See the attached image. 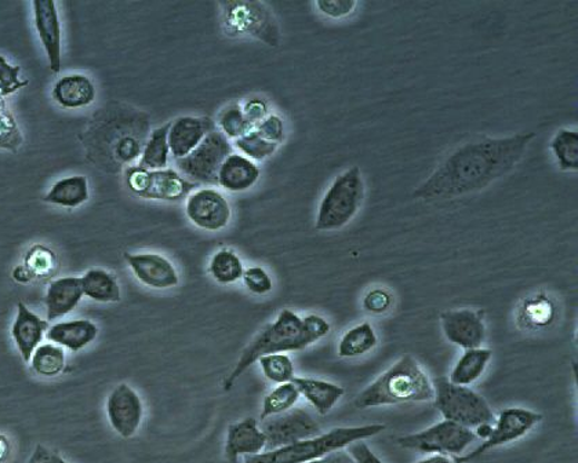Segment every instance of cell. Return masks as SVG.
<instances>
[{
	"mask_svg": "<svg viewBox=\"0 0 578 463\" xmlns=\"http://www.w3.org/2000/svg\"><path fill=\"white\" fill-rule=\"evenodd\" d=\"M535 137V132H518L461 145L415 189L414 198L450 200L488 188L516 169Z\"/></svg>",
	"mask_w": 578,
	"mask_h": 463,
	"instance_id": "obj_1",
	"label": "cell"
},
{
	"mask_svg": "<svg viewBox=\"0 0 578 463\" xmlns=\"http://www.w3.org/2000/svg\"><path fill=\"white\" fill-rule=\"evenodd\" d=\"M331 323L317 315L298 316L296 312L283 309L273 323L265 326L252 341L235 364L233 372L223 381V390L229 392L259 357L273 353L304 351L320 343L331 333Z\"/></svg>",
	"mask_w": 578,
	"mask_h": 463,
	"instance_id": "obj_2",
	"label": "cell"
},
{
	"mask_svg": "<svg viewBox=\"0 0 578 463\" xmlns=\"http://www.w3.org/2000/svg\"><path fill=\"white\" fill-rule=\"evenodd\" d=\"M433 397L435 393L430 376L413 356L404 355L357 395L355 405L356 408L369 410L428 403L433 402Z\"/></svg>",
	"mask_w": 578,
	"mask_h": 463,
	"instance_id": "obj_3",
	"label": "cell"
},
{
	"mask_svg": "<svg viewBox=\"0 0 578 463\" xmlns=\"http://www.w3.org/2000/svg\"><path fill=\"white\" fill-rule=\"evenodd\" d=\"M386 430L385 425L334 427L314 439L304 440L286 447L264 451L263 454L245 456L244 463H310L325 459L335 451L345 450L352 443L372 439Z\"/></svg>",
	"mask_w": 578,
	"mask_h": 463,
	"instance_id": "obj_4",
	"label": "cell"
},
{
	"mask_svg": "<svg viewBox=\"0 0 578 463\" xmlns=\"http://www.w3.org/2000/svg\"><path fill=\"white\" fill-rule=\"evenodd\" d=\"M365 199V181L360 167L339 174L317 207L315 229L334 232L343 229L355 218Z\"/></svg>",
	"mask_w": 578,
	"mask_h": 463,
	"instance_id": "obj_5",
	"label": "cell"
},
{
	"mask_svg": "<svg viewBox=\"0 0 578 463\" xmlns=\"http://www.w3.org/2000/svg\"><path fill=\"white\" fill-rule=\"evenodd\" d=\"M433 403L443 420L476 430L479 425L494 424L496 415L481 393L471 386H459L449 380L437 378L432 382Z\"/></svg>",
	"mask_w": 578,
	"mask_h": 463,
	"instance_id": "obj_6",
	"label": "cell"
},
{
	"mask_svg": "<svg viewBox=\"0 0 578 463\" xmlns=\"http://www.w3.org/2000/svg\"><path fill=\"white\" fill-rule=\"evenodd\" d=\"M476 433L468 427L443 420L427 430L399 437L396 443L404 450L427 455L461 456L477 442Z\"/></svg>",
	"mask_w": 578,
	"mask_h": 463,
	"instance_id": "obj_7",
	"label": "cell"
},
{
	"mask_svg": "<svg viewBox=\"0 0 578 463\" xmlns=\"http://www.w3.org/2000/svg\"><path fill=\"white\" fill-rule=\"evenodd\" d=\"M224 24L233 35L256 38L265 45L280 46V27L271 10L262 2H225Z\"/></svg>",
	"mask_w": 578,
	"mask_h": 463,
	"instance_id": "obj_8",
	"label": "cell"
},
{
	"mask_svg": "<svg viewBox=\"0 0 578 463\" xmlns=\"http://www.w3.org/2000/svg\"><path fill=\"white\" fill-rule=\"evenodd\" d=\"M126 184L133 194L143 199L178 201L188 198L194 184L173 169L147 170L131 166L126 171Z\"/></svg>",
	"mask_w": 578,
	"mask_h": 463,
	"instance_id": "obj_9",
	"label": "cell"
},
{
	"mask_svg": "<svg viewBox=\"0 0 578 463\" xmlns=\"http://www.w3.org/2000/svg\"><path fill=\"white\" fill-rule=\"evenodd\" d=\"M233 154V145L219 130L207 135L198 148L187 158L176 160L178 173L189 183L214 185L217 184L219 167Z\"/></svg>",
	"mask_w": 578,
	"mask_h": 463,
	"instance_id": "obj_10",
	"label": "cell"
},
{
	"mask_svg": "<svg viewBox=\"0 0 578 463\" xmlns=\"http://www.w3.org/2000/svg\"><path fill=\"white\" fill-rule=\"evenodd\" d=\"M542 421V415L523 407H510L501 411L494 421L493 431L483 440L472 453H467L453 459L455 463H468L479 459L489 451L502 447V445L518 442L535 430Z\"/></svg>",
	"mask_w": 578,
	"mask_h": 463,
	"instance_id": "obj_11",
	"label": "cell"
},
{
	"mask_svg": "<svg viewBox=\"0 0 578 463\" xmlns=\"http://www.w3.org/2000/svg\"><path fill=\"white\" fill-rule=\"evenodd\" d=\"M262 422V430L267 439L265 451L286 447L322 434L320 422L304 408L294 407L285 414Z\"/></svg>",
	"mask_w": 578,
	"mask_h": 463,
	"instance_id": "obj_12",
	"label": "cell"
},
{
	"mask_svg": "<svg viewBox=\"0 0 578 463\" xmlns=\"http://www.w3.org/2000/svg\"><path fill=\"white\" fill-rule=\"evenodd\" d=\"M185 214L196 228L219 232L228 227L233 208L222 190L202 188L188 195Z\"/></svg>",
	"mask_w": 578,
	"mask_h": 463,
	"instance_id": "obj_13",
	"label": "cell"
},
{
	"mask_svg": "<svg viewBox=\"0 0 578 463\" xmlns=\"http://www.w3.org/2000/svg\"><path fill=\"white\" fill-rule=\"evenodd\" d=\"M106 410L109 425L124 439L135 437L146 416L143 398L127 384H119L109 393Z\"/></svg>",
	"mask_w": 578,
	"mask_h": 463,
	"instance_id": "obj_14",
	"label": "cell"
},
{
	"mask_svg": "<svg viewBox=\"0 0 578 463\" xmlns=\"http://www.w3.org/2000/svg\"><path fill=\"white\" fill-rule=\"evenodd\" d=\"M441 327L444 338L464 351L482 347L487 341V324L482 312L470 308L443 312Z\"/></svg>",
	"mask_w": 578,
	"mask_h": 463,
	"instance_id": "obj_15",
	"label": "cell"
},
{
	"mask_svg": "<svg viewBox=\"0 0 578 463\" xmlns=\"http://www.w3.org/2000/svg\"><path fill=\"white\" fill-rule=\"evenodd\" d=\"M285 140V124L281 116L271 114L258 125L254 126L246 136L235 141L242 155L253 161L271 158Z\"/></svg>",
	"mask_w": 578,
	"mask_h": 463,
	"instance_id": "obj_16",
	"label": "cell"
},
{
	"mask_svg": "<svg viewBox=\"0 0 578 463\" xmlns=\"http://www.w3.org/2000/svg\"><path fill=\"white\" fill-rule=\"evenodd\" d=\"M125 260L144 286L154 289L175 288L180 275L169 258L156 253H125Z\"/></svg>",
	"mask_w": 578,
	"mask_h": 463,
	"instance_id": "obj_17",
	"label": "cell"
},
{
	"mask_svg": "<svg viewBox=\"0 0 578 463\" xmlns=\"http://www.w3.org/2000/svg\"><path fill=\"white\" fill-rule=\"evenodd\" d=\"M35 28L48 56L51 72L61 71V22L57 3L51 0H35L32 3Z\"/></svg>",
	"mask_w": 578,
	"mask_h": 463,
	"instance_id": "obj_18",
	"label": "cell"
},
{
	"mask_svg": "<svg viewBox=\"0 0 578 463\" xmlns=\"http://www.w3.org/2000/svg\"><path fill=\"white\" fill-rule=\"evenodd\" d=\"M267 447V439L262 425L253 416L235 422L228 426L224 453L229 463H238L245 456L263 454Z\"/></svg>",
	"mask_w": 578,
	"mask_h": 463,
	"instance_id": "obj_19",
	"label": "cell"
},
{
	"mask_svg": "<svg viewBox=\"0 0 578 463\" xmlns=\"http://www.w3.org/2000/svg\"><path fill=\"white\" fill-rule=\"evenodd\" d=\"M213 130L216 129H214L212 120L207 118H196V116L177 118L172 121L169 136H167L170 155L176 160L187 158Z\"/></svg>",
	"mask_w": 578,
	"mask_h": 463,
	"instance_id": "obj_20",
	"label": "cell"
},
{
	"mask_svg": "<svg viewBox=\"0 0 578 463\" xmlns=\"http://www.w3.org/2000/svg\"><path fill=\"white\" fill-rule=\"evenodd\" d=\"M48 329V321L33 314L25 303L17 305V315L13 326H11V338L20 352L22 361L31 362L33 352L42 345Z\"/></svg>",
	"mask_w": 578,
	"mask_h": 463,
	"instance_id": "obj_21",
	"label": "cell"
},
{
	"mask_svg": "<svg viewBox=\"0 0 578 463\" xmlns=\"http://www.w3.org/2000/svg\"><path fill=\"white\" fill-rule=\"evenodd\" d=\"M84 299L80 277H59L50 283L45 295L46 321H59L78 308Z\"/></svg>",
	"mask_w": 578,
	"mask_h": 463,
	"instance_id": "obj_22",
	"label": "cell"
},
{
	"mask_svg": "<svg viewBox=\"0 0 578 463\" xmlns=\"http://www.w3.org/2000/svg\"><path fill=\"white\" fill-rule=\"evenodd\" d=\"M262 177L256 161L242 154H231L219 167L217 184L231 194H242L251 190Z\"/></svg>",
	"mask_w": 578,
	"mask_h": 463,
	"instance_id": "obj_23",
	"label": "cell"
},
{
	"mask_svg": "<svg viewBox=\"0 0 578 463\" xmlns=\"http://www.w3.org/2000/svg\"><path fill=\"white\" fill-rule=\"evenodd\" d=\"M97 324L89 318H74V321L56 323L49 327L46 338L51 344L59 345L69 352H80L95 343L98 337Z\"/></svg>",
	"mask_w": 578,
	"mask_h": 463,
	"instance_id": "obj_24",
	"label": "cell"
},
{
	"mask_svg": "<svg viewBox=\"0 0 578 463\" xmlns=\"http://www.w3.org/2000/svg\"><path fill=\"white\" fill-rule=\"evenodd\" d=\"M51 96L62 108L80 109L96 101L97 90L88 75L71 73L57 80Z\"/></svg>",
	"mask_w": 578,
	"mask_h": 463,
	"instance_id": "obj_25",
	"label": "cell"
},
{
	"mask_svg": "<svg viewBox=\"0 0 578 463\" xmlns=\"http://www.w3.org/2000/svg\"><path fill=\"white\" fill-rule=\"evenodd\" d=\"M293 384L297 386L300 396L304 397L320 415L331 413L345 395L343 386L329 381L296 376Z\"/></svg>",
	"mask_w": 578,
	"mask_h": 463,
	"instance_id": "obj_26",
	"label": "cell"
},
{
	"mask_svg": "<svg viewBox=\"0 0 578 463\" xmlns=\"http://www.w3.org/2000/svg\"><path fill=\"white\" fill-rule=\"evenodd\" d=\"M491 358H493V352L488 347L464 351L450 373L449 381L459 386L476 384L487 373Z\"/></svg>",
	"mask_w": 578,
	"mask_h": 463,
	"instance_id": "obj_27",
	"label": "cell"
},
{
	"mask_svg": "<svg viewBox=\"0 0 578 463\" xmlns=\"http://www.w3.org/2000/svg\"><path fill=\"white\" fill-rule=\"evenodd\" d=\"M84 297L98 304H115L123 299L120 286L111 272L101 268H92L80 277Z\"/></svg>",
	"mask_w": 578,
	"mask_h": 463,
	"instance_id": "obj_28",
	"label": "cell"
},
{
	"mask_svg": "<svg viewBox=\"0 0 578 463\" xmlns=\"http://www.w3.org/2000/svg\"><path fill=\"white\" fill-rule=\"evenodd\" d=\"M89 199V181L85 176H71L60 179L43 198L46 203L63 208H78Z\"/></svg>",
	"mask_w": 578,
	"mask_h": 463,
	"instance_id": "obj_29",
	"label": "cell"
},
{
	"mask_svg": "<svg viewBox=\"0 0 578 463\" xmlns=\"http://www.w3.org/2000/svg\"><path fill=\"white\" fill-rule=\"evenodd\" d=\"M379 345V335L369 322L357 324L340 338L337 353L341 358H357L368 355Z\"/></svg>",
	"mask_w": 578,
	"mask_h": 463,
	"instance_id": "obj_30",
	"label": "cell"
},
{
	"mask_svg": "<svg viewBox=\"0 0 578 463\" xmlns=\"http://www.w3.org/2000/svg\"><path fill=\"white\" fill-rule=\"evenodd\" d=\"M245 269L244 260L231 248L214 253L209 263V275L223 286L241 282Z\"/></svg>",
	"mask_w": 578,
	"mask_h": 463,
	"instance_id": "obj_31",
	"label": "cell"
},
{
	"mask_svg": "<svg viewBox=\"0 0 578 463\" xmlns=\"http://www.w3.org/2000/svg\"><path fill=\"white\" fill-rule=\"evenodd\" d=\"M31 370L42 378H56L67 366V353L56 344H42L37 347L31 357Z\"/></svg>",
	"mask_w": 578,
	"mask_h": 463,
	"instance_id": "obj_32",
	"label": "cell"
},
{
	"mask_svg": "<svg viewBox=\"0 0 578 463\" xmlns=\"http://www.w3.org/2000/svg\"><path fill=\"white\" fill-rule=\"evenodd\" d=\"M170 124L158 127L151 132L146 147L143 149L140 166L147 170L167 169L170 159V147L167 141Z\"/></svg>",
	"mask_w": 578,
	"mask_h": 463,
	"instance_id": "obj_33",
	"label": "cell"
},
{
	"mask_svg": "<svg viewBox=\"0 0 578 463\" xmlns=\"http://www.w3.org/2000/svg\"><path fill=\"white\" fill-rule=\"evenodd\" d=\"M300 397L302 396H300L297 386L294 385L293 382L277 385L265 396L259 420L265 421L273 418V416L287 413V411L296 407Z\"/></svg>",
	"mask_w": 578,
	"mask_h": 463,
	"instance_id": "obj_34",
	"label": "cell"
},
{
	"mask_svg": "<svg viewBox=\"0 0 578 463\" xmlns=\"http://www.w3.org/2000/svg\"><path fill=\"white\" fill-rule=\"evenodd\" d=\"M551 150L559 169L562 171L578 170V132L571 129H560L552 137Z\"/></svg>",
	"mask_w": 578,
	"mask_h": 463,
	"instance_id": "obj_35",
	"label": "cell"
},
{
	"mask_svg": "<svg viewBox=\"0 0 578 463\" xmlns=\"http://www.w3.org/2000/svg\"><path fill=\"white\" fill-rule=\"evenodd\" d=\"M257 363L262 367L265 378L276 385L293 382L297 376L296 367L287 353H273V355L259 357Z\"/></svg>",
	"mask_w": 578,
	"mask_h": 463,
	"instance_id": "obj_36",
	"label": "cell"
},
{
	"mask_svg": "<svg viewBox=\"0 0 578 463\" xmlns=\"http://www.w3.org/2000/svg\"><path fill=\"white\" fill-rule=\"evenodd\" d=\"M219 131L223 132L228 140H239V138L247 135L254 126L248 124L242 106L238 102L231 104L224 108L218 115Z\"/></svg>",
	"mask_w": 578,
	"mask_h": 463,
	"instance_id": "obj_37",
	"label": "cell"
},
{
	"mask_svg": "<svg viewBox=\"0 0 578 463\" xmlns=\"http://www.w3.org/2000/svg\"><path fill=\"white\" fill-rule=\"evenodd\" d=\"M25 265L31 270L35 279H45V277L55 274L57 266H59V259L49 247L35 245L27 252Z\"/></svg>",
	"mask_w": 578,
	"mask_h": 463,
	"instance_id": "obj_38",
	"label": "cell"
},
{
	"mask_svg": "<svg viewBox=\"0 0 578 463\" xmlns=\"http://www.w3.org/2000/svg\"><path fill=\"white\" fill-rule=\"evenodd\" d=\"M22 142H25V137H22L13 112L10 111L8 102L0 100V149L17 152Z\"/></svg>",
	"mask_w": 578,
	"mask_h": 463,
	"instance_id": "obj_39",
	"label": "cell"
},
{
	"mask_svg": "<svg viewBox=\"0 0 578 463\" xmlns=\"http://www.w3.org/2000/svg\"><path fill=\"white\" fill-rule=\"evenodd\" d=\"M555 314L553 304L546 295L526 301L523 305V318L533 327H545L552 322Z\"/></svg>",
	"mask_w": 578,
	"mask_h": 463,
	"instance_id": "obj_40",
	"label": "cell"
},
{
	"mask_svg": "<svg viewBox=\"0 0 578 463\" xmlns=\"http://www.w3.org/2000/svg\"><path fill=\"white\" fill-rule=\"evenodd\" d=\"M28 85L27 79L21 78V68L11 66L3 56H0V100Z\"/></svg>",
	"mask_w": 578,
	"mask_h": 463,
	"instance_id": "obj_41",
	"label": "cell"
},
{
	"mask_svg": "<svg viewBox=\"0 0 578 463\" xmlns=\"http://www.w3.org/2000/svg\"><path fill=\"white\" fill-rule=\"evenodd\" d=\"M242 282H244L247 292L254 295H267L274 289L273 279H271L268 272L262 268V266L246 268Z\"/></svg>",
	"mask_w": 578,
	"mask_h": 463,
	"instance_id": "obj_42",
	"label": "cell"
},
{
	"mask_svg": "<svg viewBox=\"0 0 578 463\" xmlns=\"http://www.w3.org/2000/svg\"><path fill=\"white\" fill-rule=\"evenodd\" d=\"M394 299L389 289L373 288L363 299V308L372 315H384L392 308Z\"/></svg>",
	"mask_w": 578,
	"mask_h": 463,
	"instance_id": "obj_43",
	"label": "cell"
},
{
	"mask_svg": "<svg viewBox=\"0 0 578 463\" xmlns=\"http://www.w3.org/2000/svg\"><path fill=\"white\" fill-rule=\"evenodd\" d=\"M315 4L322 14L331 17V19H344L354 13L357 3L352 0H317Z\"/></svg>",
	"mask_w": 578,
	"mask_h": 463,
	"instance_id": "obj_44",
	"label": "cell"
},
{
	"mask_svg": "<svg viewBox=\"0 0 578 463\" xmlns=\"http://www.w3.org/2000/svg\"><path fill=\"white\" fill-rule=\"evenodd\" d=\"M143 149L141 144L136 140L135 137L120 138L117 145H115V155L123 161V164H131L138 156H141Z\"/></svg>",
	"mask_w": 578,
	"mask_h": 463,
	"instance_id": "obj_45",
	"label": "cell"
},
{
	"mask_svg": "<svg viewBox=\"0 0 578 463\" xmlns=\"http://www.w3.org/2000/svg\"><path fill=\"white\" fill-rule=\"evenodd\" d=\"M345 450L355 463H385L372 449H370V445L365 440L352 443Z\"/></svg>",
	"mask_w": 578,
	"mask_h": 463,
	"instance_id": "obj_46",
	"label": "cell"
},
{
	"mask_svg": "<svg viewBox=\"0 0 578 463\" xmlns=\"http://www.w3.org/2000/svg\"><path fill=\"white\" fill-rule=\"evenodd\" d=\"M242 111H244L248 124L256 126L259 121L268 116V104L259 100V98H251L242 104Z\"/></svg>",
	"mask_w": 578,
	"mask_h": 463,
	"instance_id": "obj_47",
	"label": "cell"
},
{
	"mask_svg": "<svg viewBox=\"0 0 578 463\" xmlns=\"http://www.w3.org/2000/svg\"><path fill=\"white\" fill-rule=\"evenodd\" d=\"M27 463H69L55 450L38 444Z\"/></svg>",
	"mask_w": 578,
	"mask_h": 463,
	"instance_id": "obj_48",
	"label": "cell"
},
{
	"mask_svg": "<svg viewBox=\"0 0 578 463\" xmlns=\"http://www.w3.org/2000/svg\"><path fill=\"white\" fill-rule=\"evenodd\" d=\"M11 276H13V279L17 283H20V285H28V283H31L35 279L31 270L28 269L25 264L17 265L13 272H11Z\"/></svg>",
	"mask_w": 578,
	"mask_h": 463,
	"instance_id": "obj_49",
	"label": "cell"
},
{
	"mask_svg": "<svg viewBox=\"0 0 578 463\" xmlns=\"http://www.w3.org/2000/svg\"><path fill=\"white\" fill-rule=\"evenodd\" d=\"M310 463H355L352 461L349 453H346V450H340L335 451V453L325 456V459L317 460Z\"/></svg>",
	"mask_w": 578,
	"mask_h": 463,
	"instance_id": "obj_50",
	"label": "cell"
},
{
	"mask_svg": "<svg viewBox=\"0 0 578 463\" xmlns=\"http://www.w3.org/2000/svg\"><path fill=\"white\" fill-rule=\"evenodd\" d=\"M11 453V444L4 434H0V463L8 461Z\"/></svg>",
	"mask_w": 578,
	"mask_h": 463,
	"instance_id": "obj_51",
	"label": "cell"
},
{
	"mask_svg": "<svg viewBox=\"0 0 578 463\" xmlns=\"http://www.w3.org/2000/svg\"><path fill=\"white\" fill-rule=\"evenodd\" d=\"M413 463H455L454 460H450L449 456L443 455H430L427 459L415 461Z\"/></svg>",
	"mask_w": 578,
	"mask_h": 463,
	"instance_id": "obj_52",
	"label": "cell"
}]
</instances>
